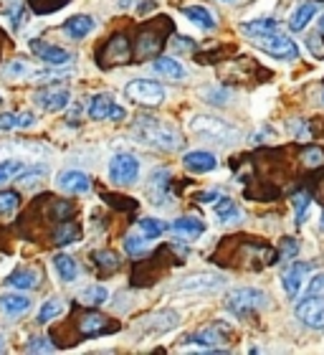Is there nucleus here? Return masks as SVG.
Wrapping results in <instances>:
<instances>
[{"mask_svg":"<svg viewBox=\"0 0 324 355\" xmlns=\"http://www.w3.org/2000/svg\"><path fill=\"white\" fill-rule=\"evenodd\" d=\"M256 46L261 51H266L269 56L273 59H281V61H291L299 56V46L291 41V38L281 36V33H269V36H258L253 38Z\"/></svg>","mask_w":324,"mask_h":355,"instance_id":"5","label":"nucleus"},{"mask_svg":"<svg viewBox=\"0 0 324 355\" xmlns=\"http://www.w3.org/2000/svg\"><path fill=\"white\" fill-rule=\"evenodd\" d=\"M125 107H119L111 94H96L89 102V117L91 119H114V122H119V119H125Z\"/></svg>","mask_w":324,"mask_h":355,"instance_id":"8","label":"nucleus"},{"mask_svg":"<svg viewBox=\"0 0 324 355\" xmlns=\"http://www.w3.org/2000/svg\"><path fill=\"white\" fill-rule=\"evenodd\" d=\"M81 333L84 335H99V333H107L111 330L114 325H109V320L102 318V315H87V318H81Z\"/></svg>","mask_w":324,"mask_h":355,"instance_id":"27","label":"nucleus"},{"mask_svg":"<svg viewBox=\"0 0 324 355\" xmlns=\"http://www.w3.org/2000/svg\"><path fill=\"white\" fill-rule=\"evenodd\" d=\"M152 69H155L157 74L168 76V79H175V82L185 79V67L180 64V61L170 59V56H162V59H157L155 64H152Z\"/></svg>","mask_w":324,"mask_h":355,"instance_id":"21","label":"nucleus"},{"mask_svg":"<svg viewBox=\"0 0 324 355\" xmlns=\"http://www.w3.org/2000/svg\"><path fill=\"white\" fill-rule=\"evenodd\" d=\"M168 171H157L155 175H152V180H150V193L155 196L157 203H162V196H168L165 193V185H168Z\"/></svg>","mask_w":324,"mask_h":355,"instance_id":"32","label":"nucleus"},{"mask_svg":"<svg viewBox=\"0 0 324 355\" xmlns=\"http://www.w3.org/2000/svg\"><path fill=\"white\" fill-rule=\"evenodd\" d=\"M3 348H6V345H3V338H0V353H3Z\"/></svg>","mask_w":324,"mask_h":355,"instance_id":"47","label":"nucleus"},{"mask_svg":"<svg viewBox=\"0 0 324 355\" xmlns=\"http://www.w3.org/2000/svg\"><path fill=\"white\" fill-rule=\"evenodd\" d=\"M183 165L192 173H208L218 165V160H215V155L208 153V150H192V153L183 155Z\"/></svg>","mask_w":324,"mask_h":355,"instance_id":"14","label":"nucleus"},{"mask_svg":"<svg viewBox=\"0 0 324 355\" xmlns=\"http://www.w3.org/2000/svg\"><path fill=\"white\" fill-rule=\"evenodd\" d=\"M319 26H322V33H324V15H322V23H319Z\"/></svg>","mask_w":324,"mask_h":355,"instance_id":"48","label":"nucleus"},{"mask_svg":"<svg viewBox=\"0 0 324 355\" xmlns=\"http://www.w3.org/2000/svg\"><path fill=\"white\" fill-rule=\"evenodd\" d=\"M96 261L104 266V269H117L119 266V259H117V254H109V252H102V254H96Z\"/></svg>","mask_w":324,"mask_h":355,"instance_id":"40","label":"nucleus"},{"mask_svg":"<svg viewBox=\"0 0 324 355\" xmlns=\"http://www.w3.org/2000/svg\"><path fill=\"white\" fill-rule=\"evenodd\" d=\"M3 74L10 79V76H26V74H36V71H33V69H30L26 61H10V64L3 69Z\"/></svg>","mask_w":324,"mask_h":355,"instance_id":"36","label":"nucleus"},{"mask_svg":"<svg viewBox=\"0 0 324 355\" xmlns=\"http://www.w3.org/2000/svg\"><path fill=\"white\" fill-rule=\"evenodd\" d=\"M30 51L36 53L41 61L51 64V67H61V64L71 61V53L66 49H61L56 44H46V41H30Z\"/></svg>","mask_w":324,"mask_h":355,"instance_id":"11","label":"nucleus"},{"mask_svg":"<svg viewBox=\"0 0 324 355\" xmlns=\"http://www.w3.org/2000/svg\"><path fill=\"white\" fill-rule=\"evenodd\" d=\"M241 31L246 33V36L258 38V36H269V33H276V31H279V23L273 21V18H258V21L243 23Z\"/></svg>","mask_w":324,"mask_h":355,"instance_id":"20","label":"nucleus"},{"mask_svg":"<svg viewBox=\"0 0 324 355\" xmlns=\"http://www.w3.org/2000/svg\"><path fill=\"white\" fill-rule=\"evenodd\" d=\"M140 171H142V165L132 153H117V155L109 160V180L114 185H122V188L137 183Z\"/></svg>","mask_w":324,"mask_h":355,"instance_id":"4","label":"nucleus"},{"mask_svg":"<svg viewBox=\"0 0 324 355\" xmlns=\"http://www.w3.org/2000/svg\"><path fill=\"white\" fill-rule=\"evenodd\" d=\"M129 44H127V38L125 36H117V38H111V44L107 46V59L102 61L104 67H114V64H127L129 61Z\"/></svg>","mask_w":324,"mask_h":355,"instance_id":"16","label":"nucleus"},{"mask_svg":"<svg viewBox=\"0 0 324 355\" xmlns=\"http://www.w3.org/2000/svg\"><path fill=\"white\" fill-rule=\"evenodd\" d=\"M134 3H137V0H119V6L122 8H129V6H134Z\"/></svg>","mask_w":324,"mask_h":355,"instance_id":"46","label":"nucleus"},{"mask_svg":"<svg viewBox=\"0 0 324 355\" xmlns=\"http://www.w3.org/2000/svg\"><path fill=\"white\" fill-rule=\"evenodd\" d=\"M190 340L192 343H203V345H208L210 350H218V345H221L223 340H231V327L223 325V322H215V325H206L203 330L192 333Z\"/></svg>","mask_w":324,"mask_h":355,"instance_id":"12","label":"nucleus"},{"mask_svg":"<svg viewBox=\"0 0 324 355\" xmlns=\"http://www.w3.org/2000/svg\"><path fill=\"white\" fill-rule=\"evenodd\" d=\"M56 183H59L61 191H66V193H89V188H91L89 175L81 171H64L56 178Z\"/></svg>","mask_w":324,"mask_h":355,"instance_id":"13","label":"nucleus"},{"mask_svg":"<svg viewBox=\"0 0 324 355\" xmlns=\"http://www.w3.org/2000/svg\"><path fill=\"white\" fill-rule=\"evenodd\" d=\"M81 302H87V304H102L107 297H109V292H107V287H87L84 292H81Z\"/></svg>","mask_w":324,"mask_h":355,"instance_id":"34","label":"nucleus"},{"mask_svg":"<svg viewBox=\"0 0 324 355\" xmlns=\"http://www.w3.org/2000/svg\"><path fill=\"white\" fill-rule=\"evenodd\" d=\"M26 350H28V353H53V343L46 340V338H33Z\"/></svg>","mask_w":324,"mask_h":355,"instance_id":"39","label":"nucleus"},{"mask_svg":"<svg viewBox=\"0 0 324 355\" xmlns=\"http://www.w3.org/2000/svg\"><path fill=\"white\" fill-rule=\"evenodd\" d=\"M309 272H312V266L304 264V261H294L291 266L284 269V274H281V284H284V289H287L289 297H299L302 284H304V279H307V274Z\"/></svg>","mask_w":324,"mask_h":355,"instance_id":"10","label":"nucleus"},{"mask_svg":"<svg viewBox=\"0 0 324 355\" xmlns=\"http://www.w3.org/2000/svg\"><path fill=\"white\" fill-rule=\"evenodd\" d=\"M94 18L91 15H71L66 23H64V31H66L69 38H84L94 31Z\"/></svg>","mask_w":324,"mask_h":355,"instance_id":"17","label":"nucleus"},{"mask_svg":"<svg viewBox=\"0 0 324 355\" xmlns=\"http://www.w3.org/2000/svg\"><path fill=\"white\" fill-rule=\"evenodd\" d=\"M223 198V193L221 191H208V193H200V200H203V203H215V200H221Z\"/></svg>","mask_w":324,"mask_h":355,"instance_id":"43","label":"nucleus"},{"mask_svg":"<svg viewBox=\"0 0 324 355\" xmlns=\"http://www.w3.org/2000/svg\"><path fill=\"white\" fill-rule=\"evenodd\" d=\"M69 99H71V94H69L66 89H44V92H38L36 94V102L44 107V110H51V112H59L64 110L69 104Z\"/></svg>","mask_w":324,"mask_h":355,"instance_id":"15","label":"nucleus"},{"mask_svg":"<svg viewBox=\"0 0 324 355\" xmlns=\"http://www.w3.org/2000/svg\"><path fill=\"white\" fill-rule=\"evenodd\" d=\"M0 310L15 318V315H23V312L30 310V297L23 295H3L0 297Z\"/></svg>","mask_w":324,"mask_h":355,"instance_id":"19","label":"nucleus"},{"mask_svg":"<svg viewBox=\"0 0 324 355\" xmlns=\"http://www.w3.org/2000/svg\"><path fill=\"white\" fill-rule=\"evenodd\" d=\"M76 239H79V226L66 223V226L59 229V234H56V244H69V241H76Z\"/></svg>","mask_w":324,"mask_h":355,"instance_id":"37","label":"nucleus"},{"mask_svg":"<svg viewBox=\"0 0 324 355\" xmlns=\"http://www.w3.org/2000/svg\"><path fill=\"white\" fill-rule=\"evenodd\" d=\"M30 125H36V117L30 112H23L21 117H18V127H30Z\"/></svg>","mask_w":324,"mask_h":355,"instance_id":"44","label":"nucleus"},{"mask_svg":"<svg viewBox=\"0 0 324 355\" xmlns=\"http://www.w3.org/2000/svg\"><path fill=\"white\" fill-rule=\"evenodd\" d=\"M312 295H324V274L312 277L309 287H307V297H312Z\"/></svg>","mask_w":324,"mask_h":355,"instance_id":"41","label":"nucleus"},{"mask_svg":"<svg viewBox=\"0 0 324 355\" xmlns=\"http://www.w3.org/2000/svg\"><path fill=\"white\" fill-rule=\"evenodd\" d=\"M221 3H236V0H221Z\"/></svg>","mask_w":324,"mask_h":355,"instance_id":"49","label":"nucleus"},{"mask_svg":"<svg viewBox=\"0 0 324 355\" xmlns=\"http://www.w3.org/2000/svg\"><path fill=\"white\" fill-rule=\"evenodd\" d=\"M185 18H190L192 23H198L200 28H215V15L203 6H188L183 10Z\"/></svg>","mask_w":324,"mask_h":355,"instance_id":"26","label":"nucleus"},{"mask_svg":"<svg viewBox=\"0 0 324 355\" xmlns=\"http://www.w3.org/2000/svg\"><path fill=\"white\" fill-rule=\"evenodd\" d=\"M0 104H3V96H0Z\"/></svg>","mask_w":324,"mask_h":355,"instance_id":"50","label":"nucleus"},{"mask_svg":"<svg viewBox=\"0 0 324 355\" xmlns=\"http://www.w3.org/2000/svg\"><path fill=\"white\" fill-rule=\"evenodd\" d=\"M147 244H150V239L147 236H127L125 239V249H127V254H132V257H137V254H142L145 249H147Z\"/></svg>","mask_w":324,"mask_h":355,"instance_id":"35","label":"nucleus"},{"mask_svg":"<svg viewBox=\"0 0 324 355\" xmlns=\"http://www.w3.org/2000/svg\"><path fill=\"white\" fill-rule=\"evenodd\" d=\"M266 304V292L264 289H256V287H241V289H233L226 300V307H228L236 318H249L251 312L261 310Z\"/></svg>","mask_w":324,"mask_h":355,"instance_id":"2","label":"nucleus"},{"mask_svg":"<svg viewBox=\"0 0 324 355\" xmlns=\"http://www.w3.org/2000/svg\"><path fill=\"white\" fill-rule=\"evenodd\" d=\"M190 130L200 137H210V140H218V142H231L236 140V130L228 125V122H223L221 117H215V114H198V117L190 119Z\"/></svg>","mask_w":324,"mask_h":355,"instance_id":"3","label":"nucleus"},{"mask_svg":"<svg viewBox=\"0 0 324 355\" xmlns=\"http://www.w3.org/2000/svg\"><path fill=\"white\" fill-rule=\"evenodd\" d=\"M314 13H317V6H314V3H302V6L291 13V18H289V28L291 31L307 28V23L314 18Z\"/></svg>","mask_w":324,"mask_h":355,"instance_id":"24","label":"nucleus"},{"mask_svg":"<svg viewBox=\"0 0 324 355\" xmlns=\"http://www.w3.org/2000/svg\"><path fill=\"white\" fill-rule=\"evenodd\" d=\"M23 171H26V165L21 160H3L0 163V183H8L10 178L21 175Z\"/></svg>","mask_w":324,"mask_h":355,"instance_id":"33","label":"nucleus"},{"mask_svg":"<svg viewBox=\"0 0 324 355\" xmlns=\"http://www.w3.org/2000/svg\"><path fill=\"white\" fill-rule=\"evenodd\" d=\"M134 132L140 135L142 140L160 150H177L183 145V137L177 135L175 127H170L168 122H160L155 117H140L134 119Z\"/></svg>","mask_w":324,"mask_h":355,"instance_id":"1","label":"nucleus"},{"mask_svg":"<svg viewBox=\"0 0 324 355\" xmlns=\"http://www.w3.org/2000/svg\"><path fill=\"white\" fill-rule=\"evenodd\" d=\"M21 203V198H18V193H0V214H10L15 206Z\"/></svg>","mask_w":324,"mask_h":355,"instance_id":"38","label":"nucleus"},{"mask_svg":"<svg viewBox=\"0 0 324 355\" xmlns=\"http://www.w3.org/2000/svg\"><path fill=\"white\" fill-rule=\"evenodd\" d=\"M64 312V302H61L59 297H51L48 302H44V307L38 310V322L41 325H46V322H51V320H56Z\"/></svg>","mask_w":324,"mask_h":355,"instance_id":"29","label":"nucleus"},{"mask_svg":"<svg viewBox=\"0 0 324 355\" xmlns=\"http://www.w3.org/2000/svg\"><path fill=\"white\" fill-rule=\"evenodd\" d=\"M140 231H142V236H147L150 241H155V239H160L162 234L168 231V223L160 221V218H142Z\"/></svg>","mask_w":324,"mask_h":355,"instance_id":"31","label":"nucleus"},{"mask_svg":"<svg viewBox=\"0 0 324 355\" xmlns=\"http://www.w3.org/2000/svg\"><path fill=\"white\" fill-rule=\"evenodd\" d=\"M125 94L137 104H145V107H155L165 99V87L157 82H150V79H134L125 87Z\"/></svg>","mask_w":324,"mask_h":355,"instance_id":"6","label":"nucleus"},{"mask_svg":"<svg viewBox=\"0 0 324 355\" xmlns=\"http://www.w3.org/2000/svg\"><path fill=\"white\" fill-rule=\"evenodd\" d=\"M172 231H175L177 236L198 239V236H203V231H206V223L198 221V218H192V216H180L177 221H172Z\"/></svg>","mask_w":324,"mask_h":355,"instance_id":"18","label":"nucleus"},{"mask_svg":"<svg viewBox=\"0 0 324 355\" xmlns=\"http://www.w3.org/2000/svg\"><path fill=\"white\" fill-rule=\"evenodd\" d=\"M226 284V277L221 274H192L188 279H183L177 284L180 292H192V295H200V292H215Z\"/></svg>","mask_w":324,"mask_h":355,"instance_id":"9","label":"nucleus"},{"mask_svg":"<svg viewBox=\"0 0 324 355\" xmlns=\"http://www.w3.org/2000/svg\"><path fill=\"white\" fill-rule=\"evenodd\" d=\"M296 318L314 330H324V295H312L302 300L296 304Z\"/></svg>","mask_w":324,"mask_h":355,"instance_id":"7","label":"nucleus"},{"mask_svg":"<svg viewBox=\"0 0 324 355\" xmlns=\"http://www.w3.org/2000/svg\"><path fill=\"white\" fill-rule=\"evenodd\" d=\"M162 38L157 36V33H152V31H145L140 38V44H137V56L140 59H145V56H150V53H155L157 49H160Z\"/></svg>","mask_w":324,"mask_h":355,"instance_id":"30","label":"nucleus"},{"mask_svg":"<svg viewBox=\"0 0 324 355\" xmlns=\"http://www.w3.org/2000/svg\"><path fill=\"white\" fill-rule=\"evenodd\" d=\"M8 284L18 289H33L41 284V277H38V272H33V269H21V272H13L8 277Z\"/></svg>","mask_w":324,"mask_h":355,"instance_id":"25","label":"nucleus"},{"mask_svg":"<svg viewBox=\"0 0 324 355\" xmlns=\"http://www.w3.org/2000/svg\"><path fill=\"white\" fill-rule=\"evenodd\" d=\"M307 163H322V150H309V153H307Z\"/></svg>","mask_w":324,"mask_h":355,"instance_id":"45","label":"nucleus"},{"mask_svg":"<svg viewBox=\"0 0 324 355\" xmlns=\"http://www.w3.org/2000/svg\"><path fill=\"white\" fill-rule=\"evenodd\" d=\"M213 214L218 216V221H223V223H231V221H238V218H241V211H238V206L228 198V196H223L221 200H215Z\"/></svg>","mask_w":324,"mask_h":355,"instance_id":"23","label":"nucleus"},{"mask_svg":"<svg viewBox=\"0 0 324 355\" xmlns=\"http://www.w3.org/2000/svg\"><path fill=\"white\" fill-rule=\"evenodd\" d=\"M152 320H147L145 325L152 327V330H170L180 322V315L177 312H157V315H150Z\"/></svg>","mask_w":324,"mask_h":355,"instance_id":"28","label":"nucleus"},{"mask_svg":"<svg viewBox=\"0 0 324 355\" xmlns=\"http://www.w3.org/2000/svg\"><path fill=\"white\" fill-rule=\"evenodd\" d=\"M18 127V114H10V112H6V114H0V130H15Z\"/></svg>","mask_w":324,"mask_h":355,"instance_id":"42","label":"nucleus"},{"mask_svg":"<svg viewBox=\"0 0 324 355\" xmlns=\"http://www.w3.org/2000/svg\"><path fill=\"white\" fill-rule=\"evenodd\" d=\"M53 266H56V272L64 282H76L79 279V264H76L71 257L66 254H56L53 257Z\"/></svg>","mask_w":324,"mask_h":355,"instance_id":"22","label":"nucleus"}]
</instances>
